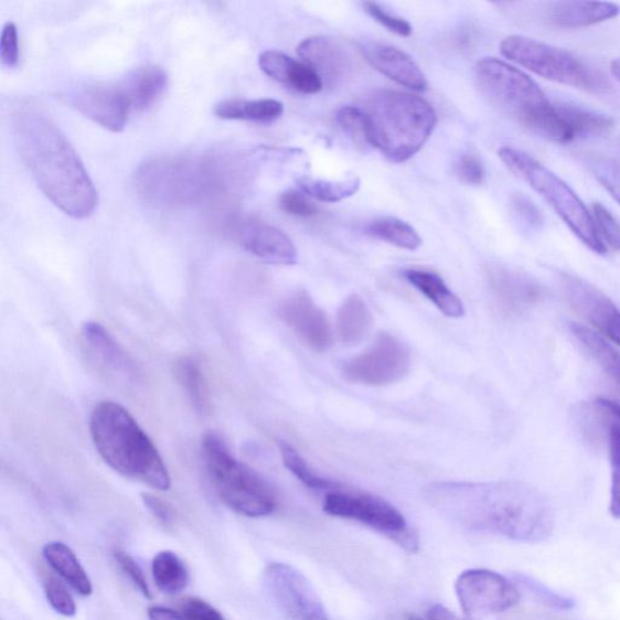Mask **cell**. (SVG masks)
<instances>
[{
    "mask_svg": "<svg viewBox=\"0 0 620 620\" xmlns=\"http://www.w3.org/2000/svg\"><path fill=\"white\" fill-rule=\"evenodd\" d=\"M425 498L434 510L469 531L538 543L554 530L549 502L524 482H434Z\"/></svg>",
    "mask_w": 620,
    "mask_h": 620,
    "instance_id": "cell-1",
    "label": "cell"
},
{
    "mask_svg": "<svg viewBox=\"0 0 620 620\" xmlns=\"http://www.w3.org/2000/svg\"><path fill=\"white\" fill-rule=\"evenodd\" d=\"M19 154L36 185L65 215L84 220L93 215L98 196L76 150L56 124L31 104L12 115Z\"/></svg>",
    "mask_w": 620,
    "mask_h": 620,
    "instance_id": "cell-2",
    "label": "cell"
},
{
    "mask_svg": "<svg viewBox=\"0 0 620 620\" xmlns=\"http://www.w3.org/2000/svg\"><path fill=\"white\" fill-rule=\"evenodd\" d=\"M228 154H184L147 161L136 173V188L160 209L192 206L228 197L233 169Z\"/></svg>",
    "mask_w": 620,
    "mask_h": 620,
    "instance_id": "cell-3",
    "label": "cell"
},
{
    "mask_svg": "<svg viewBox=\"0 0 620 620\" xmlns=\"http://www.w3.org/2000/svg\"><path fill=\"white\" fill-rule=\"evenodd\" d=\"M474 73L481 94L521 127L556 143L575 141L559 106L523 71L487 57L478 62Z\"/></svg>",
    "mask_w": 620,
    "mask_h": 620,
    "instance_id": "cell-4",
    "label": "cell"
},
{
    "mask_svg": "<svg viewBox=\"0 0 620 620\" xmlns=\"http://www.w3.org/2000/svg\"><path fill=\"white\" fill-rule=\"evenodd\" d=\"M90 434L98 455L117 473L159 491L171 488L163 458L126 407L115 402L97 404Z\"/></svg>",
    "mask_w": 620,
    "mask_h": 620,
    "instance_id": "cell-5",
    "label": "cell"
},
{
    "mask_svg": "<svg viewBox=\"0 0 620 620\" xmlns=\"http://www.w3.org/2000/svg\"><path fill=\"white\" fill-rule=\"evenodd\" d=\"M363 109L372 148L396 164L415 157L437 127L436 110L411 94L377 90L367 97Z\"/></svg>",
    "mask_w": 620,
    "mask_h": 620,
    "instance_id": "cell-6",
    "label": "cell"
},
{
    "mask_svg": "<svg viewBox=\"0 0 620 620\" xmlns=\"http://www.w3.org/2000/svg\"><path fill=\"white\" fill-rule=\"evenodd\" d=\"M204 463L218 499L231 511L247 517H264L277 510V495L249 466L237 460L215 432L203 439Z\"/></svg>",
    "mask_w": 620,
    "mask_h": 620,
    "instance_id": "cell-7",
    "label": "cell"
},
{
    "mask_svg": "<svg viewBox=\"0 0 620 620\" xmlns=\"http://www.w3.org/2000/svg\"><path fill=\"white\" fill-rule=\"evenodd\" d=\"M499 156L514 175L525 181L547 202L588 249L605 255L602 243L590 211L569 185L530 154L512 147L501 148Z\"/></svg>",
    "mask_w": 620,
    "mask_h": 620,
    "instance_id": "cell-8",
    "label": "cell"
},
{
    "mask_svg": "<svg viewBox=\"0 0 620 620\" xmlns=\"http://www.w3.org/2000/svg\"><path fill=\"white\" fill-rule=\"evenodd\" d=\"M501 53L542 78L574 86L591 94L611 90L609 81L597 70L564 49L528 39L525 35H510L501 43Z\"/></svg>",
    "mask_w": 620,
    "mask_h": 620,
    "instance_id": "cell-9",
    "label": "cell"
},
{
    "mask_svg": "<svg viewBox=\"0 0 620 620\" xmlns=\"http://www.w3.org/2000/svg\"><path fill=\"white\" fill-rule=\"evenodd\" d=\"M324 512L334 517L356 521L387 536L407 552L419 547L417 533L407 525L398 507L376 495L344 491L341 487L325 495Z\"/></svg>",
    "mask_w": 620,
    "mask_h": 620,
    "instance_id": "cell-10",
    "label": "cell"
},
{
    "mask_svg": "<svg viewBox=\"0 0 620 620\" xmlns=\"http://www.w3.org/2000/svg\"><path fill=\"white\" fill-rule=\"evenodd\" d=\"M411 367V354L393 334L382 332L365 353L345 362L342 374L346 381L368 387L388 386L405 377Z\"/></svg>",
    "mask_w": 620,
    "mask_h": 620,
    "instance_id": "cell-11",
    "label": "cell"
},
{
    "mask_svg": "<svg viewBox=\"0 0 620 620\" xmlns=\"http://www.w3.org/2000/svg\"><path fill=\"white\" fill-rule=\"evenodd\" d=\"M455 590L468 620L510 611L520 602L513 582L490 569L464 570L458 576Z\"/></svg>",
    "mask_w": 620,
    "mask_h": 620,
    "instance_id": "cell-12",
    "label": "cell"
},
{
    "mask_svg": "<svg viewBox=\"0 0 620 620\" xmlns=\"http://www.w3.org/2000/svg\"><path fill=\"white\" fill-rule=\"evenodd\" d=\"M265 585L271 599L291 620H330L324 603L299 569L271 563L265 570Z\"/></svg>",
    "mask_w": 620,
    "mask_h": 620,
    "instance_id": "cell-13",
    "label": "cell"
},
{
    "mask_svg": "<svg viewBox=\"0 0 620 620\" xmlns=\"http://www.w3.org/2000/svg\"><path fill=\"white\" fill-rule=\"evenodd\" d=\"M66 98L79 114L111 132L127 127L131 106L120 86L85 85L68 93Z\"/></svg>",
    "mask_w": 620,
    "mask_h": 620,
    "instance_id": "cell-14",
    "label": "cell"
},
{
    "mask_svg": "<svg viewBox=\"0 0 620 620\" xmlns=\"http://www.w3.org/2000/svg\"><path fill=\"white\" fill-rule=\"evenodd\" d=\"M562 285L570 303L605 338L620 345V310L599 289L573 276H563Z\"/></svg>",
    "mask_w": 620,
    "mask_h": 620,
    "instance_id": "cell-15",
    "label": "cell"
},
{
    "mask_svg": "<svg viewBox=\"0 0 620 620\" xmlns=\"http://www.w3.org/2000/svg\"><path fill=\"white\" fill-rule=\"evenodd\" d=\"M279 317L309 349L319 353L330 349L332 332L328 317L307 292H297L285 300Z\"/></svg>",
    "mask_w": 620,
    "mask_h": 620,
    "instance_id": "cell-16",
    "label": "cell"
},
{
    "mask_svg": "<svg viewBox=\"0 0 620 620\" xmlns=\"http://www.w3.org/2000/svg\"><path fill=\"white\" fill-rule=\"evenodd\" d=\"M235 242L265 263L278 266L297 264L293 242L279 228L258 221H243L233 228Z\"/></svg>",
    "mask_w": 620,
    "mask_h": 620,
    "instance_id": "cell-17",
    "label": "cell"
},
{
    "mask_svg": "<svg viewBox=\"0 0 620 620\" xmlns=\"http://www.w3.org/2000/svg\"><path fill=\"white\" fill-rule=\"evenodd\" d=\"M368 64L383 76L398 83L405 88L425 93L428 81L416 61L400 49L376 42H366L359 46Z\"/></svg>",
    "mask_w": 620,
    "mask_h": 620,
    "instance_id": "cell-18",
    "label": "cell"
},
{
    "mask_svg": "<svg viewBox=\"0 0 620 620\" xmlns=\"http://www.w3.org/2000/svg\"><path fill=\"white\" fill-rule=\"evenodd\" d=\"M297 53L321 79L338 83L349 76L353 62L344 49L328 36L316 35L301 42Z\"/></svg>",
    "mask_w": 620,
    "mask_h": 620,
    "instance_id": "cell-19",
    "label": "cell"
},
{
    "mask_svg": "<svg viewBox=\"0 0 620 620\" xmlns=\"http://www.w3.org/2000/svg\"><path fill=\"white\" fill-rule=\"evenodd\" d=\"M258 65L269 78L293 92L314 95L324 88V82L313 68L287 54L267 51L260 54Z\"/></svg>",
    "mask_w": 620,
    "mask_h": 620,
    "instance_id": "cell-20",
    "label": "cell"
},
{
    "mask_svg": "<svg viewBox=\"0 0 620 620\" xmlns=\"http://www.w3.org/2000/svg\"><path fill=\"white\" fill-rule=\"evenodd\" d=\"M620 14V7L606 2H556L545 8L544 17L553 26L579 29L612 20Z\"/></svg>",
    "mask_w": 620,
    "mask_h": 620,
    "instance_id": "cell-21",
    "label": "cell"
},
{
    "mask_svg": "<svg viewBox=\"0 0 620 620\" xmlns=\"http://www.w3.org/2000/svg\"><path fill=\"white\" fill-rule=\"evenodd\" d=\"M83 338L90 350L109 371L126 381L139 377L138 367L132 359L124 352L111 334L96 321L85 322L82 329Z\"/></svg>",
    "mask_w": 620,
    "mask_h": 620,
    "instance_id": "cell-22",
    "label": "cell"
},
{
    "mask_svg": "<svg viewBox=\"0 0 620 620\" xmlns=\"http://www.w3.org/2000/svg\"><path fill=\"white\" fill-rule=\"evenodd\" d=\"M167 72L154 65L136 68L120 84L131 109L146 110L153 107L168 88Z\"/></svg>",
    "mask_w": 620,
    "mask_h": 620,
    "instance_id": "cell-23",
    "label": "cell"
},
{
    "mask_svg": "<svg viewBox=\"0 0 620 620\" xmlns=\"http://www.w3.org/2000/svg\"><path fill=\"white\" fill-rule=\"evenodd\" d=\"M403 277L446 317L462 318L464 316L462 301L436 271L408 268L403 270Z\"/></svg>",
    "mask_w": 620,
    "mask_h": 620,
    "instance_id": "cell-24",
    "label": "cell"
},
{
    "mask_svg": "<svg viewBox=\"0 0 620 620\" xmlns=\"http://www.w3.org/2000/svg\"><path fill=\"white\" fill-rule=\"evenodd\" d=\"M491 288L500 303L506 309L516 310L539 295L538 287L530 278L505 268H494L490 272Z\"/></svg>",
    "mask_w": 620,
    "mask_h": 620,
    "instance_id": "cell-25",
    "label": "cell"
},
{
    "mask_svg": "<svg viewBox=\"0 0 620 620\" xmlns=\"http://www.w3.org/2000/svg\"><path fill=\"white\" fill-rule=\"evenodd\" d=\"M44 559L82 597H90L93 585L76 554L61 542L47 543L43 548Z\"/></svg>",
    "mask_w": 620,
    "mask_h": 620,
    "instance_id": "cell-26",
    "label": "cell"
},
{
    "mask_svg": "<svg viewBox=\"0 0 620 620\" xmlns=\"http://www.w3.org/2000/svg\"><path fill=\"white\" fill-rule=\"evenodd\" d=\"M214 114L220 119L246 120L259 124H270L278 120L284 114V105L272 98L263 100H231L221 101L214 108Z\"/></svg>",
    "mask_w": 620,
    "mask_h": 620,
    "instance_id": "cell-27",
    "label": "cell"
},
{
    "mask_svg": "<svg viewBox=\"0 0 620 620\" xmlns=\"http://www.w3.org/2000/svg\"><path fill=\"white\" fill-rule=\"evenodd\" d=\"M175 377L195 410L202 415L209 414L210 391L200 359L192 355L180 357L175 364Z\"/></svg>",
    "mask_w": 620,
    "mask_h": 620,
    "instance_id": "cell-28",
    "label": "cell"
},
{
    "mask_svg": "<svg viewBox=\"0 0 620 620\" xmlns=\"http://www.w3.org/2000/svg\"><path fill=\"white\" fill-rule=\"evenodd\" d=\"M372 314L361 296L352 295L338 312V334L344 344L361 342L370 331Z\"/></svg>",
    "mask_w": 620,
    "mask_h": 620,
    "instance_id": "cell-29",
    "label": "cell"
},
{
    "mask_svg": "<svg viewBox=\"0 0 620 620\" xmlns=\"http://www.w3.org/2000/svg\"><path fill=\"white\" fill-rule=\"evenodd\" d=\"M570 331L620 391V353L598 332L586 327L570 324Z\"/></svg>",
    "mask_w": 620,
    "mask_h": 620,
    "instance_id": "cell-30",
    "label": "cell"
},
{
    "mask_svg": "<svg viewBox=\"0 0 620 620\" xmlns=\"http://www.w3.org/2000/svg\"><path fill=\"white\" fill-rule=\"evenodd\" d=\"M364 233L371 238L386 242L405 250L414 252L421 245L419 234L411 225L392 216L370 221L366 223Z\"/></svg>",
    "mask_w": 620,
    "mask_h": 620,
    "instance_id": "cell-31",
    "label": "cell"
},
{
    "mask_svg": "<svg viewBox=\"0 0 620 620\" xmlns=\"http://www.w3.org/2000/svg\"><path fill=\"white\" fill-rule=\"evenodd\" d=\"M152 573L159 590L173 595L189 586L190 575L180 557L170 550L160 552L153 559Z\"/></svg>",
    "mask_w": 620,
    "mask_h": 620,
    "instance_id": "cell-32",
    "label": "cell"
},
{
    "mask_svg": "<svg viewBox=\"0 0 620 620\" xmlns=\"http://www.w3.org/2000/svg\"><path fill=\"white\" fill-rule=\"evenodd\" d=\"M575 140L587 138V136L603 135L613 128V121L609 117L597 114V111L577 106L575 104H557Z\"/></svg>",
    "mask_w": 620,
    "mask_h": 620,
    "instance_id": "cell-33",
    "label": "cell"
},
{
    "mask_svg": "<svg viewBox=\"0 0 620 620\" xmlns=\"http://www.w3.org/2000/svg\"><path fill=\"white\" fill-rule=\"evenodd\" d=\"M299 188L304 194L322 203H339L353 196L361 189V179L349 177L343 180H318L303 178Z\"/></svg>",
    "mask_w": 620,
    "mask_h": 620,
    "instance_id": "cell-34",
    "label": "cell"
},
{
    "mask_svg": "<svg viewBox=\"0 0 620 620\" xmlns=\"http://www.w3.org/2000/svg\"><path fill=\"white\" fill-rule=\"evenodd\" d=\"M279 450L284 466L287 467L308 489L330 492L339 488L336 482L329 481L316 473V470L310 467L306 462L304 458L288 442L280 441Z\"/></svg>",
    "mask_w": 620,
    "mask_h": 620,
    "instance_id": "cell-35",
    "label": "cell"
},
{
    "mask_svg": "<svg viewBox=\"0 0 620 620\" xmlns=\"http://www.w3.org/2000/svg\"><path fill=\"white\" fill-rule=\"evenodd\" d=\"M336 121L343 133L356 147L366 150L372 147L368 122L363 108L345 106L336 115Z\"/></svg>",
    "mask_w": 620,
    "mask_h": 620,
    "instance_id": "cell-36",
    "label": "cell"
},
{
    "mask_svg": "<svg viewBox=\"0 0 620 620\" xmlns=\"http://www.w3.org/2000/svg\"><path fill=\"white\" fill-rule=\"evenodd\" d=\"M588 167L603 189L609 192L620 205V165L617 161L606 157H591Z\"/></svg>",
    "mask_w": 620,
    "mask_h": 620,
    "instance_id": "cell-37",
    "label": "cell"
},
{
    "mask_svg": "<svg viewBox=\"0 0 620 620\" xmlns=\"http://www.w3.org/2000/svg\"><path fill=\"white\" fill-rule=\"evenodd\" d=\"M609 452L612 473L610 513L620 519V426L609 424Z\"/></svg>",
    "mask_w": 620,
    "mask_h": 620,
    "instance_id": "cell-38",
    "label": "cell"
},
{
    "mask_svg": "<svg viewBox=\"0 0 620 620\" xmlns=\"http://www.w3.org/2000/svg\"><path fill=\"white\" fill-rule=\"evenodd\" d=\"M511 211L520 228L536 232L543 227V216L539 209L524 194L515 193L510 201Z\"/></svg>",
    "mask_w": 620,
    "mask_h": 620,
    "instance_id": "cell-39",
    "label": "cell"
},
{
    "mask_svg": "<svg viewBox=\"0 0 620 620\" xmlns=\"http://www.w3.org/2000/svg\"><path fill=\"white\" fill-rule=\"evenodd\" d=\"M591 215L605 246L620 252V223L617 218L600 203L592 205Z\"/></svg>",
    "mask_w": 620,
    "mask_h": 620,
    "instance_id": "cell-40",
    "label": "cell"
},
{
    "mask_svg": "<svg viewBox=\"0 0 620 620\" xmlns=\"http://www.w3.org/2000/svg\"><path fill=\"white\" fill-rule=\"evenodd\" d=\"M47 602L61 616L73 617L77 613V606L67 588L55 578H47L44 582Z\"/></svg>",
    "mask_w": 620,
    "mask_h": 620,
    "instance_id": "cell-41",
    "label": "cell"
},
{
    "mask_svg": "<svg viewBox=\"0 0 620 620\" xmlns=\"http://www.w3.org/2000/svg\"><path fill=\"white\" fill-rule=\"evenodd\" d=\"M364 9L372 19L395 34L400 36H410L414 32L410 22L398 15L392 14V12L382 8L377 3L367 2L364 4Z\"/></svg>",
    "mask_w": 620,
    "mask_h": 620,
    "instance_id": "cell-42",
    "label": "cell"
},
{
    "mask_svg": "<svg viewBox=\"0 0 620 620\" xmlns=\"http://www.w3.org/2000/svg\"><path fill=\"white\" fill-rule=\"evenodd\" d=\"M519 582L524 586L531 594L536 595V597L544 602L557 610H570L574 609V600L562 597V595L552 591L549 588L542 585V582L521 576L519 577Z\"/></svg>",
    "mask_w": 620,
    "mask_h": 620,
    "instance_id": "cell-43",
    "label": "cell"
},
{
    "mask_svg": "<svg viewBox=\"0 0 620 620\" xmlns=\"http://www.w3.org/2000/svg\"><path fill=\"white\" fill-rule=\"evenodd\" d=\"M457 177L467 184L481 185L487 180L485 167L474 153H464L456 164Z\"/></svg>",
    "mask_w": 620,
    "mask_h": 620,
    "instance_id": "cell-44",
    "label": "cell"
},
{
    "mask_svg": "<svg viewBox=\"0 0 620 620\" xmlns=\"http://www.w3.org/2000/svg\"><path fill=\"white\" fill-rule=\"evenodd\" d=\"M115 559L122 570V574L129 577L132 585L139 589L146 599L151 600L152 591L150 586H148L147 579L139 564L136 563L129 554L121 550L115 552Z\"/></svg>",
    "mask_w": 620,
    "mask_h": 620,
    "instance_id": "cell-45",
    "label": "cell"
},
{
    "mask_svg": "<svg viewBox=\"0 0 620 620\" xmlns=\"http://www.w3.org/2000/svg\"><path fill=\"white\" fill-rule=\"evenodd\" d=\"M0 57L3 66L17 68L20 61L19 33L15 23L8 22L0 39Z\"/></svg>",
    "mask_w": 620,
    "mask_h": 620,
    "instance_id": "cell-46",
    "label": "cell"
},
{
    "mask_svg": "<svg viewBox=\"0 0 620 620\" xmlns=\"http://www.w3.org/2000/svg\"><path fill=\"white\" fill-rule=\"evenodd\" d=\"M280 207L289 215L297 217H314L318 214V207L309 202L304 194L297 191H288L280 196Z\"/></svg>",
    "mask_w": 620,
    "mask_h": 620,
    "instance_id": "cell-47",
    "label": "cell"
},
{
    "mask_svg": "<svg viewBox=\"0 0 620 620\" xmlns=\"http://www.w3.org/2000/svg\"><path fill=\"white\" fill-rule=\"evenodd\" d=\"M179 611L184 620H226L214 606L200 598L182 600Z\"/></svg>",
    "mask_w": 620,
    "mask_h": 620,
    "instance_id": "cell-48",
    "label": "cell"
},
{
    "mask_svg": "<svg viewBox=\"0 0 620 620\" xmlns=\"http://www.w3.org/2000/svg\"><path fill=\"white\" fill-rule=\"evenodd\" d=\"M142 502L161 525L171 527L175 524V512L172 511V507L167 502L151 493H142Z\"/></svg>",
    "mask_w": 620,
    "mask_h": 620,
    "instance_id": "cell-49",
    "label": "cell"
},
{
    "mask_svg": "<svg viewBox=\"0 0 620 620\" xmlns=\"http://www.w3.org/2000/svg\"><path fill=\"white\" fill-rule=\"evenodd\" d=\"M150 620H184L180 611L167 609V607L154 606L148 609Z\"/></svg>",
    "mask_w": 620,
    "mask_h": 620,
    "instance_id": "cell-50",
    "label": "cell"
},
{
    "mask_svg": "<svg viewBox=\"0 0 620 620\" xmlns=\"http://www.w3.org/2000/svg\"><path fill=\"white\" fill-rule=\"evenodd\" d=\"M428 616L430 620H462L460 617L446 609V607L441 605L432 606L429 610Z\"/></svg>",
    "mask_w": 620,
    "mask_h": 620,
    "instance_id": "cell-51",
    "label": "cell"
},
{
    "mask_svg": "<svg viewBox=\"0 0 620 620\" xmlns=\"http://www.w3.org/2000/svg\"><path fill=\"white\" fill-rule=\"evenodd\" d=\"M613 77L620 83V57L616 58L611 64Z\"/></svg>",
    "mask_w": 620,
    "mask_h": 620,
    "instance_id": "cell-52",
    "label": "cell"
},
{
    "mask_svg": "<svg viewBox=\"0 0 620 620\" xmlns=\"http://www.w3.org/2000/svg\"><path fill=\"white\" fill-rule=\"evenodd\" d=\"M407 620H425V619H421V618L416 617V616H410V617L407 618Z\"/></svg>",
    "mask_w": 620,
    "mask_h": 620,
    "instance_id": "cell-53",
    "label": "cell"
}]
</instances>
